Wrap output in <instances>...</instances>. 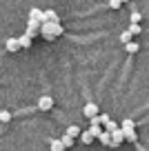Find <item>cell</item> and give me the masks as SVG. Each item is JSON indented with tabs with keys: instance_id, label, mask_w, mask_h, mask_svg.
Wrapping results in <instances>:
<instances>
[{
	"instance_id": "obj_23",
	"label": "cell",
	"mask_w": 149,
	"mask_h": 151,
	"mask_svg": "<svg viewBox=\"0 0 149 151\" xmlns=\"http://www.w3.org/2000/svg\"><path fill=\"white\" fill-rule=\"evenodd\" d=\"M122 2H127V0H122Z\"/></svg>"
},
{
	"instance_id": "obj_16",
	"label": "cell",
	"mask_w": 149,
	"mask_h": 151,
	"mask_svg": "<svg viewBox=\"0 0 149 151\" xmlns=\"http://www.w3.org/2000/svg\"><path fill=\"white\" fill-rule=\"evenodd\" d=\"M120 129H136V124H134V120H122V124H120Z\"/></svg>"
},
{
	"instance_id": "obj_7",
	"label": "cell",
	"mask_w": 149,
	"mask_h": 151,
	"mask_svg": "<svg viewBox=\"0 0 149 151\" xmlns=\"http://www.w3.org/2000/svg\"><path fill=\"white\" fill-rule=\"evenodd\" d=\"M20 45H18V38H7V51H18Z\"/></svg>"
},
{
	"instance_id": "obj_5",
	"label": "cell",
	"mask_w": 149,
	"mask_h": 151,
	"mask_svg": "<svg viewBox=\"0 0 149 151\" xmlns=\"http://www.w3.org/2000/svg\"><path fill=\"white\" fill-rule=\"evenodd\" d=\"M120 129V127H118ZM122 131V140H127V142H138V136H136V129H120Z\"/></svg>"
},
{
	"instance_id": "obj_14",
	"label": "cell",
	"mask_w": 149,
	"mask_h": 151,
	"mask_svg": "<svg viewBox=\"0 0 149 151\" xmlns=\"http://www.w3.org/2000/svg\"><path fill=\"white\" fill-rule=\"evenodd\" d=\"M125 49H127V53H136L138 51V42H127Z\"/></svg>"
},
{
	"instance_id": "obj_1",
	"label": "cell",
	"mask_w": 149,
	"mask_h": 151,
	"mask_svg": "<svg viewBox=\"0 0 149 151\" xmlns=\"http://www.w3.org/2000/svg\"><path fill=\"white\" fill-rule=\"evenodd\" d=\"M38 33H42L47 40H56L58 36H62V24L60 22H45V24H40Z\"/></svg>"
},
{
	"instance_id": "obj_10",
	"label": "cell",
	"mask_w": 149,
	"mask_h": 151,
	"mask_svg": "<svg viewBox=\"0 0 149 151\" xmlns=\"http://www.w3.org/2000/svg\"><path fill=\"white\" fill-rule=\"evenodd\" d=\"M87 131L91 133V136H93V140H96V138L100 136V133H103V127H100V124H91V127H89Z\"/></svg>"
},
{
	"instance_id": "obj_6",
	"label": "cell",
	"mask_w": 149,
	"mask_h": 151,
	"mask_svg": "<svg viewBox=\"0 0 149 151\" xmlns=\"http://www.w3.org/2000/svg\"><path fill=\"white\" fill-rule=\"evenodd\" d=\"M65 136H69V138H78L80 136V129H78V124H71V127H67V131H65Z\"/></svg>"
},
{
	"instance_id": "obj_4",
	"label": "cell",
	"mask_w": 149,
	"mask_h": 151,
	"mask_svg": "<svg viewBox=\"0 0 149 151\" xmlns=\"http://www.w3.org/2000/svg\"><path fill=\"white\" fill-rule=\"evenodd\" d=\"M82 113L87 116L89 120L96 118V116H98V104L96 102H87V104H85V109H82Z\"/></svg>"
},
{
	"instance_id": "obj_2",
	"label": "cell",
	"mask_w": 149,
	"mask_h": 151,
	"mask_svg": "<svg viewBox=\"0 0 149 151\" xmlns=\"http://www.w3.org/2000/svg\"><path fill=\"white\" fill-rule=\"evenodd\" d=\"M51 107H54V98L51 96H40V100H38V109L40 111H51Z\"/></svg>"
},
{
	"instance_id": "obj_9",
	"label": "cell",
	"mask_w": 149,
	"mask_h": 151,
	"mask_svg": "<svg viewBox=\"0 0 149 151\" xmlns=\"http://www.w3.org/2000/svg\"><path fill=\"white\" fill-rule=\"evenodd\" d=\"M18 45H20V47H25V49H27V47H31V38H29L27 33H22V36L18 38Z\"/></svg>"
},
{
	"instance_id": "obj_15",
	"label": "cell",
	"mask_w": 149,
	"mask_h": 151,
	"mask_svg": "<svg viewBox=\"0 0 149 151\" xmlns=\"http://www.w3.org/2000/svg\"><path fill=\"white\" fill-rule=\"evenodd\" d=\"M116 129H118V124L114 122V120H109V122L105 124V129H103V131H109V133H111V131H116Z\"/></svg>"
},
{
	"instance_id": "obj_3",
	"label": "cell",
	"mask_w": 149,
	"mask_h": 151,
	"mask_svg": "<svg viewBox=\"0 0 149 151\" xmlns=\"http://www.w3.org/2000/svg\"><path fill=\"white\" fill-rule=\"evenodd\" d=\"M29 20H31V22H38V24H45V11L33 7V9L29 11Z\"/></svg>"
},
{
	"instance_id": "obj_11",
	"label": "cell",
	"mask_w": 149,
	"mask_h": 151,
	"mask_svg": "<svg viewBox=\"0 0 149 151\" xmlns=\"http://www.w3.org/2000/svg\"><path fill=\"white\" fill-rule=\"evenodd\" d=\"M49 147H51V151H65V147H62V142L58 140V138H54V140L49 142Z\"/></svg>"
},
{
	"instance_id": "obj_12",
	"label": "cell",
	"mask_w": 149,
	"mask_h": 151,
	"mask_svg": "<svg viewBox=\"0 0 149 151\" xmlns=\"http://www.w3.org/2000/svg\"><path fill=\"white\" fill-rule=\"evenodd\" d=\"M109 120H111V118H109L107 113H100V116H96V122H98V124H100V127H105V124H107V122H109Z\"/></svg>"
},
{
	"instance_id": "obj_21",
	"label": "cell",
	"mask_w": 149,
	"mask_h": 151,
	"mask_svg": "<svg viewBox=\"0 0 149 151\" xmlns=\"http://www.w3.org/2000/svg\"><path fill=\"white\" fill-rule=\"evenodd\" d=\"M138 22H140V14L134 11V14H131V24H138Z\"/></svg>"
},
{
	"instance_id": "obj_22",
	"label": "cell",
	"mask_w": 149,
	"mask_h": 151,
	"mask_svg": "<svg viewBox=\"0 0 149 151\" xmlns=\"http://www.w3.org/2000/svg\"><path fill=\"white\" fill-rule=\"evenodd\" d=\"M120 5H122V0H109V7H111V9H118Z\"/></svg>"
},
{
	"instance_id": "obj_8",
	"label": "cell",
	"mask_w": 149,
	"mask_h": 151,
	"mask_svg": "<svg viewBox=\"0 0 149 151\" xmlns=\"http://www.w3.org/2000/svg\"><path fill=\"white\" fill-rule=\"evenodd\" d=\"M78 138L82 140V145H91V142H93V136L87 131V129H85V131H80V136H78Z\"/></svg>"
},
{
	"instance_id": "obj_18",
	"label": "cell",
	"mask_w": 149,
	"mask_h": 151,
	"mask_svg": "<svg viewBox=\"0 0 149 151\" xmlns=\"http://www.w3.org/2000/svg\"><path fill=\"white\" fill-rule=\"evenodd\" d=\"M11 120V113L9 111H0V122H9Z\"/></svg>"
},
{
	"instance_id": "obj_13",
	"label": "cell",
	"mask_w": 149,
	"mask_h": 151,
	"mask_svg": "<svg viewBox=\"0 0 149 151\" xmlns=\"http://www.w3.org/2000/svg\"><path fill=\"white\" fill-rule=\"evenodd\" d=\"M60 142H62V147L67 149V147H74V142H76V140H74V138H69V136H62V138H60Z\"/></svg>"
},
{
	"instance_id": "obj_20",
	"label": "cell",
	"mask_w": 149,
	"mask_h": 151,
	"mask_svg": "<svg viewBox=\"0 0 149 151\" xmlns=\"http://www.w3.org/2000/svg\"><path fill=\"white\" fill-rule=\"evenodd\" d=\"M120 40H122L125 45H127V42H131V33H129V31H125V33L120 36Z\"/></svg>"
},
{
	"instance_id": "obj_17",
	"label": "cell",
	"mask_w": 149,
	"mask_h": 151,
	"mask_svg": "<svg viewBox=\"0 0 149 151\" xmlns=\"http://www.w3.org/2000/svg\"><path fill=\"white\" fill-rule=\"evenodd\" d=\"M98 140L103 142V145H107V147H109V131H103L100 136H98Z\"/></svg>"
},
{
	"instance_id": "obj_19",
	"label": "cell",
	"mask_w": 149,
	"mask_h": 151,
	"mask_svg": "<svg viewBox=\"0 0 149 151\" xmlns=\"http://www.w3.org/2000/svg\"><path fill=\"white\" fill-rule=\"evenodd\" d=\"M127 31L131 33V36H136V33H140V24H129V29Z\"/></svg>"
}]
</instances>
